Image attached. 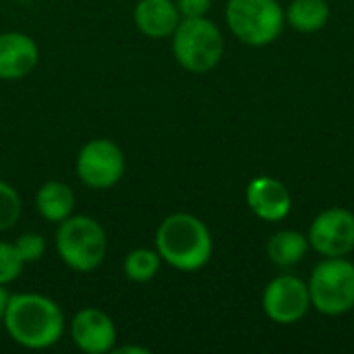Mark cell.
<instances>
[{
    "label": "cell",
    "mask_w": 354,
    "mask_h": 354,
    "mask_svg": "<svg viewBox=\"0 0 354 354\" xmlns=\"http://www.w3.org/2000/svg\"><path fill=\"white\" fill-rule=\"evenodd\" d=\"M2 324L6 334L29 351L50 348L64 334L62 309L52 299L35 292L10 295Z\"/></svg>",
    "instance_id": "6da1fadb"
},
{
    "label": "cell",
    "mask_w": 354,
    "mask_h": 354,
    "mask_svg": "<svg viewBox=\"0 0 354 354\" xmlns=\"http://www.w3.org/2000/svg\"><path fill=\"white\" fill-rule=\"evenodd\" d=\"M156 251L178 272H199L212 259L209 228L193 214H172L156 230Z\"/></svg>",
    "instance_id": "7a4b0ae2"
},
{
    "label": "cell",
    "mask_w": 354,
    "mask_h": 354,
    "mask_svg": "<svg viewBox=\"0 0 354 354\" xmlns=\"http://www.w3.org/2000/svg\"><path fill=\"white\" fill-rule=\"evenodd\" d=\"M56 253L73 272L97 270L108 251L104 226L91 216H68L56 230Z\"/></svg>",
    "instance_id": "3957f363"
},
{
    "label": "cell",
    "mask_w": 354,
    "mask_h": 354,
    "mask_svg": "<svg viewBox=\"0 0 354 354\" xmlns=\"http://www.w3.org/2000/svg\"><path fill=\"white\" fill-rule=\"evenodd\" d=\"M172 54L185 71L195 75L209 73L224 56L220 27L207 17L180 19L172 33Z\"/></svg>",
    "instance_id": "277c9868"
},
{
    "label": "cell",
    "mask_w": 354,
    "mask_h": 354,
    "mask_svg": "<svg viewBox=\"0 0 354 354\" xmlns=\"http://www.w3.org/2000/svg\"><path fill=\"white\" fill-rule=\"evenodd\" d=\"M311 307L336 317L354 309V263L346 257H324L309 278Z\"/></svg>",
    "instance_id": "5b68a950"
},
{
    "label": "cell",
    "mask_w": 354,
    "mask_h": 354,
    "mask_svg": "<svg viewBox=\"0 0 354 354\" xmlns=\"http://www.w3.org/2000/svg\"><path fill=\"white\" fill-rule=\"evenodd\" d=\"M226 23L247 46H270L282 33L286 19L278 0H228Z\"/></svg>",
    "instance_id": "8992f818"
},
{
    "label": "cell",
    "mask_w": 354,
    "mask_h": 354,
    "mask_svg": "<svg viewBox=\"0 0 354 354\" xmlns=\"http://www.w3.org/2000/svg\"><path fill=\"white\" fill-rule=\"evenodd\" d=\"M127 162L122 149L110 139L87 141L77 156L75 170L79 180L95 191L112 189L124 174Z\"/></svg>",
    "instance_id": "52a82bcc"
},
{
    "label": "cell",
    "mask_w": 354,
    "mask_h": 354,
    "mask_svg": "<svg viewBox=\"0 0 354 354\" xmlns=\"http://www.w3.org/2000/svg\"><path fill=\"white\" fill-rule=\"evenodd\" d=\"M261 305L274 324L292 326L311 309L309 286L292 274H282L266 286Z\"/></svg>",
    "instance_id": "ba28073f"
},
{
    "label": "cell",
    "mask_w": 354,
    "mask_h": 354,
    "mask_svg": "<svg viewBox=\"0 0 354 354\" xmlns=\"http://www.w3.org/2000/svg\"><path fill=\"white\" fill-rule=\"evenodd\" d=\"M309 247L322 257H346L354 249V214L346 207H328L309 226Z\"/></svg>",
    "instance_id": "9c48e42d"
},
{
    "label": "cell",
    "mask_w": 354,
    "mask_h": 354,
    "mask_svg": "<svg viewBox=\"0 0 354 354\" xmlns=\"http://www.w3.org/2000/svg\"><path fill=\"white\" fill-rule=\"evenodd\" d=\"M71 338L81 353H112L116 346V326L108 313L95 307H87L77 311L71 319Z\"/></svg>",
    "instance_id": "30bf717a"
},
{
    "label": "cell",
    "mask_w": 354,
    "mask_h": 354,
    "mask_svg": "<svg viewBox=\"0 0 354 354\" xmlns=\"http://www.w3.org/2000/svg\"><path fill=\"white\" fill-rule=\"evenodd\" d=\"M247 205L263 222H280L292 209L290 191L272 176H257L247 185Z\"/></svg>",
    "instance_id": "8fae6325"
},
{
    "label": "cell",
    "mask_w": 354,
    "mask_h": 354,
    "mask_svg": "<svg viewBox=\"0 0 354 354\" xmlns=\"http://www.w3.org/2000/svg\"><path fill=\"white\" fill-rule=\"evenodd\" d=\"M39 60V48L27 33H0V79L17 81L27 77Z\"/></svg>",
    "instance_id": "7c38bea8"
},
{
    "label": "cell",
    "mask_w": 354,
    "mask_h": 354,
    "mask_svg": "<svg viewBox=\"0 0 354 354\" xmlns=\"http://www.w3.org/2000/svg\"><path fill=\"white\" fill-rule=\"evenodd\" d=\"M133 19L143 35L151 39H164L172 37L183 17L174 0H139Z\"/></svg>",
    "instance_id": "4fadbf2b"
},
{
    "label": "cell",
    "mask_w": 354,
    "mask_h": 354,
    "mask_svg": "<svg viewBox=\"0 0 354 354\" xmlns=\"http://www.w3.org/2000/svg\"><path fill=\"white\" fill-rule=\"evenodd\" d=\"M35 209L37 214L54 224H60L75 209V193L68 185L60 180H48L37 189L35 195Z\"/></svg>",
    "instance_id": "5bb4252c"
},
{
    "label": "cell",
    "mask_w": 354,
    "mask_h": 354,
    "mask_svg": "<svg viewBox=\"0 0 354 354\" xmlns=\"http://www.w3.org/2000/svg\"><path fill=\"white\" fill-rule=\"evenodd\" d=\"M266 251L274 266L288 270L303 261L309 251V239L299 230H280L270 236Z\"/></svg>",
    "instance_id": "9a60e30c"
},
{
    "label": "cell",
    "mask_w": 354,
    "mask_h": 354,
    "mask_svg": "<svg viewBox=\"0 0 354 354\" xmlns=\"http://www.w3.org/2000/svg\"><path fill=\"white\" fill-rule=\"evenodd\" d=\"M284 19L301 33H315L330 21V4L326 0H292L284 10Z\"/></svg>",
    "instance_id": "2e32d148"
},
{
    "label": "cell",
    "mask_w": 354,
    "mask_h": 354,
    "mask_svg": "<svg viewBox=\"0 0 354 354\" xmlns=\"http://www.w3.org/2000/svg\"><path fill=\"white\" fill-rule=\"evenodd\" d=\"M162 266V257L156 249H133L122 263V272L131 282H149L156 278V274L160 272Z\"/></svg>",
    "instance_id": "e0dca14e"
},
{
    "label": "cell",
    "mask_w": 354,
    "mask_h": 354,
    "mask_svg": "<svg viewBox=\"0 0 354 354\" xmlns=\"http://www.w3.org/2000/svg\"><path fill=\"white\" fill-rule=\"evenodd\" d=\"M21 197L15 187L0 180V232L10 230L21 216Z\"/></svg>",
    "instance_id": "ac0fdd59"
},
{
    "label": "cell",
    "mask_w": 354,
    "mask_h": 354,
    "mask_svg": "<svg viewBox=\"0 0 354 354\" xmlns=\"http://www.w3.org/2000/svg\"><path fill=\"white\" fill-rule=\"evenodd\" d=\"M23 268H25V263L19 257L15 245L12 243H0V286L15 282L21 276Z\"/></svg>",
    "instance_id": "d6986e66"
},
{
    "label": "cell",
    "mask_w": 354,
    "mask_h": 354,
    "mask_svg": "<svg viewBox=\"0 0 354 354\" xmlns=\"http://www.w3.org/2000/svg\"><path fill=\"white\" fill-rule=\"evenodd\" d=\"M15 249L23 263H33L39 261L46 253V239L39 232H23L15 243Z\"/></svg>",
    "instance_id": "ffe728a7"
},
{
    "label": "cell",
    "mask_w": 354,
    "mask_h": 354,
    "mask_svg": "<svg viewBox=\"0 0 354 354\" xmlns=\"http://www.w3.org/2000/svg\"><path fill=\"white\" fill-rule=\"evenodd\" d=\"M183 19L189 17H205L212 8V0H174Z\"/></svg>",
    "instance_id": "44dd1931"
},
{
    "label": "cell",
    "mask_w": 354,
    "mask_h": 354,
    "mask_svg": "<svg viewBox=\"0 0 354 354\" xmlns=\"http://www.w3.org/2000/svg\"><path fill=\"white\" fill-rule=\"evenodd\" d=\"M112 353L114 354H149L147 348H143V346H131V344H127V346H114L112 348Z\"/></svg>",
    "instance_id": "7402d4cb"
},
{
    "label": "cell",
    "mask_w": 354,
    "mask_h": 354,
    "mask_svg": "<svg viewBox=\"0 0 354 354\" xmlns=\"http://www.w3.org/2000/svg\"><path fill=\"white\" fill-rule=\"evenodd\" d=\"M8 299H10V295L6 292L4 286H0V324L4 319V313H6V307H8Z\"/></svg>",
    "instance_id": "603a6c76"
}]
</instances>
